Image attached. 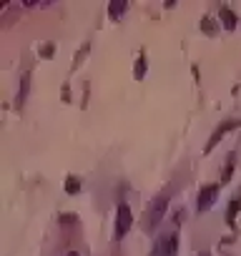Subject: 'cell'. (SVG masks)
Wrapping results in <instances>:
<instances>
[{
    "mask_svg": "<svg viewBox=\"0 0 241 256\" xmlns=\"http://www.w3.org/2000/svg\"><path fill=\"white\" fill-rule=\"evenodd\" d=\"M168 199H171V191H163V194L151 204V208H148V216H146V229L148 231H153V226H156L159 221H161V216H163V211H166V204H168Z\"/></svg>",
    "mask_w": 241,
    "mask_h": 256,
    "instance_id": "1",
    "label": "cell"
},
{
    "mask_svg": "<svg viewBox=\"0 0 241 256\" xmlns=\"http://www.w3.org/2000/svg\"><path fill=\"white\" fill-rule=\"evenodd\" d=\"M68 256H80V254H78V251H71V254H68Z\"/></svg>",
    "mask_w": 241,
    "mask_h": 256,
    "instance_id": "15",
    "label": "cell"
},
{
    "mask_svg": "<svg viewBox=\"0 0 241 256\" xmlns=\"http://www.w3.org/2000/svg\"><path fill=\"white\" fill-rule=\"evenodd\" d=\"M123 10H126V0H113V3L108 5V15H111L113 20H116V18H121V15H123Z\"/></svg>",
    "mask_w": 241,
    "mask_h": 256,
    "instance_id": "6",
    "label": "cell"
},
{
    "mask_svg": "<svg viewBox=\"0 0 241 256\" xmlns=\"http://www.w3.org/2000/svg\"><path fill=\"white\" fill-rule=\"evenodd\" d=\"M143 73H146V55H141V58H138V63H136V76H138V78H143Z\"/></svg>",
    "mask_w": 241,
    "mask_h": 256,
    "instance_id": "12",
    "label": "cell"
},
{
    "mask_svg": "<svg viewBox=\"0 0 241 256\" xmlns=\"http://www.w3.org/2000/svg\"><path fill=\"white\" fill-rule=\"evenodd\" d=\"M28 85H30V76L26 73L23 80H20V96H18V103H23V101H26V96H28Z\"/></svg>",
    "mask_w": 241,
    "mask_h": 256,
    "instance_id": "11",
    "label": "cell"
},
{
    "mask_svg": "<svg viewBox=\"0 0 241 256\" xmlns=\"http://www.w3.org/2000/svg\"><path fill=\"white\" fill-rule=\"evenodd\" d=\"M131 224H134V213H131L128 204H118V211H116V239H123L126 231L131 229Z\"/></svg>",
    "mask_w": 241,
    "mask_h": 256,
    "instance_id": "2",
    "label": "cell"
},
{
    "mask_svg": "<svg viewBox=\"0 0 241 256\" xmlns=\"http://www.w3.org/2000/svg\"><path fill=\"white\" fill-rule=\"evenodd\" d=\"M204 30H206V33H214V28H211V18H204Z\"/></svg>",
    "mask_w": 241,
    "mask_h": 256,
    "instance_id": "14",
    "label": "cell"
},
{
    "mask_svg": "<svg viewBox=\"0 0 241 256\" xmlns=\"http://www.w3.org/2000/svg\"><path fill=\"white\" fill-rule=\"evenodd\" d=\"M234 158H236V154H229L226 166H224V174H221V186L229 183V179H231V174H234Z\"/></svg>",
    "mask_w": 241,
    "mask_h": 256,
    "instance_id": "7",
    "label": "cell"
},
{
    "mask_svg": "<svg viewBox=\"0 0 241 256\" xmlns=\"http://www.w3.org/2000/svg\"><path fill=\"white\" fill-rule=\"evenodd\" d=\"M221 20H224L226 28H236V23H239V18H236L229 8H221Z\"/></svg>",
    "mask_w": 241,
    "mask_h": 256,
    "instance_id": "8",
    "label": "cell"
},
{
    "mask_svg": "<svg viewBox=\"0 0 241 256\" xmlns=\"http://www.w3.org/2000/svg\"><path fill=\"white\" fill-rule=\"evenodd\" d=\"M176 251H179V236L176 233H166V236L159 241V246H156L159 256H176Z\"/></svg>",
    "mask_w": 241,
    "mask_h": 256,
    "instance_id": "4",
    "label": "cell"
},
{
    "mask_svg": "<svg viewBox=\"0 0 241 256\" xmlns=\"http://www.w3.org/2000/svg\"><path fill=\"white\" fill-rule=\"evenodd\" d=\"M218 188H221V183H211V186H206V188H201V191H199V201H196L199 211H206V208H211L214 199L218 196Z\"/></svg>",
    "mask_w": 241,
    "mask_h": 256,
    "instance_id": "3",
    "label": "cell"
},
{
    "mask_svg": "<svg viewBox=\"0 0 241 256\" xmlns=\"http://www.w3.org/2000/svg\"><path fill=\"white\" fill-rule=\"evenodd\" d=\"M236 211H239V199H231V201H229V211H226V221H229V226H234Z\"/></svg>",
    "mask_w": 241,
    "mask_h": 256,
    "instance_id": "10",
    "label": "cell"
},
{
    "mask_svg": "<svg viewBox=\"0 0 241 256\" xmlns=\"http://www.w3.org/2000/svg\"><path fill=\"white\" fill-rule=\"evenodd\" d=\"M85 53H88V43L83 46V51H80V53H76V60H73L76 66H80V60H83V55H85Z\"/></svg>",
    "mask_w": 241,
    "mask_h": 256,
    "instance_id": "13",
    "label": "cell"
},
{
    "mask_svg": "<svg viewBox=\"0 0 241 256\" xmlns=\"http://www.w3.org/2000/svg\"><path fill=\"white\" fill-rule=\"evenodd\" d=\"M234 126H236V121H224L221 126H218V128H216V131H214V136L209 138V143H206V151H211V148H214V146L218 143V138H221V136H224L226 131H231V128H234Z\"/></svg>",
    "mask_w": 241,
    "mask_h": 256,
    "instance_id": "5",
    "label": "cell"
},
{
    "mask_svg": "<svg viewBox=\"0 0 241 256\" xmlns=\"http://www.w3.org/2000/svg\"><path fill=\"white\" fill-rule=\"evenodd\" d=\"M199 256H211V254H206V251H204V254H199Z\"/></svg>",
    "mask_w": 241,
    "mask_h": 256,
    "instance_id": "16",
    "label": "cell"
},
{
    "mask_svg": "<svg viewBox=\"0 0 241 256\" xmlns=\"http://www.w3.org/2000/svg\"><path fill=\"white\" fill-rule=\"evenodd\" d=\"M78 191H80V181L76 176L65 179V194H78Z\"/></svg>",
    "mask_w": 241,
    "mask_h": 256,
    "instance_id": "9",
    "label": "cell"
}]
</instances>
